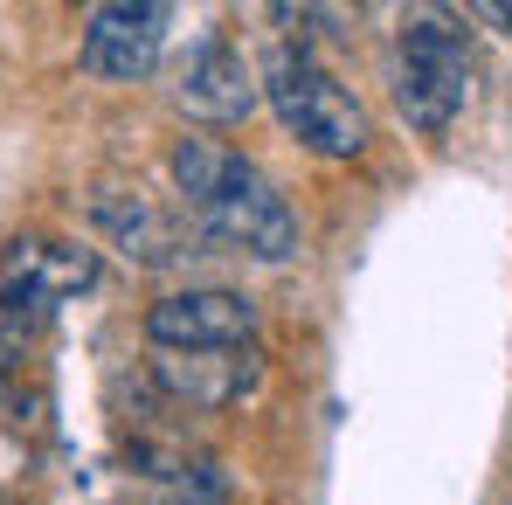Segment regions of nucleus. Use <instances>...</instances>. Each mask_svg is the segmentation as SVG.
I'll return each instance as SVG.
<instances>
[{
  "label": "nucleus",
  "instance_id": "obj_1",
  "mask_svg": "<svg viewBox=\"0 0 512 505\" xmlns=\"http://www.w3.org/2000/svg\"><path fill=\"white\" fill-rule=\"evenodd\" d=\"M263 97H270L277 125H284L305 153H319V160H360L367 139H374L360 97H353L326 63H312L305 49H277V56H270Z\"/></svg>",
  "mask_w": 512,
  "mask_h": 505
},
{
  "label": "nucleus",
  "instance_id": "obj_2",
  "mask_svg": "<svg viewBox=\"0 0 512 505\" xmlns=\"http://www.w3.org/2000/svg\"><path fill=\"white\" fill-rule=\"evenodd\" d=\"M464 97H471V42H464V28L443 21V14H416L402 28V63H395V104H402V118L423 139H443L457 125Z\"/></svg>",
  "mask_w": 512,
  "mask_h": 505
},
{
  "label": "nucleus",
  "instance_id": "obj_3",
  "mask_svg": "<svg viewBox=\"0 0 512 505\" xmlns=\"http://www.w3.org/2000/svg\"><path fill=\"white\" fill-rule=\"evenodd\" d=\"M256 305L243 291L222 284H194V291H167L146 305V339L153 353H222V346H250Z\"/></svg>",
  "mask_w": 512,
  "mask_h": 505
},
{
  "label": "nucleus",
  "instance_id": "obj_4",
  "mask_svg": "<svg viewBox=\"0 0 512 505\" xmlns=\"http://www.w3.org/2000/svg\"><path fill=\"white\" fill-rule=\"evenodd\" d=\"M167 21L173 7H160V0H104L84 14L77 56L97 84H139V77H153V63L167 49Z\"/></svg>",
  "mask_w": 512,
  "mask_h": 505
},
{
  "label": "nucleus",
  "instance_id": "obj_5",
  "mask_svg": "<svg viewBox=\"0 0 512 505\" xmlns=\"http://www.w3.org/2000/svg\"><path fill=\"white\" fill-rule=\"evenodd\" d=\"M194 229H201V243H222V250L256 256V263H291L298 256V215H291V201L263 173H256L250 187H236L229 201L201 208Z\"/></svg>",
  "mask_w": 512,
  "mask_h": 505
},
{
  "label": "nucleus",
  "instance_id": "obj_6",
  "mask_svg": "<svg viewBox=\"0 0 512 505\" xmlns=\"http://www.w3.org/2000/svg\"><path fill=\"white\" fill-rule=\"evenodd\" d=\"M97 284V250L90 243H56V236H21L0 256V305L7 312H49Z\"/></svg>",
  "mask_w": 512,
  "mask_h": 505
},
{
  "label": "nucleus",
  "instance_id": "obj_7",
  "mask_svg": "<svg viewBox=\"0 0 512 505\" xmlns=\"http://www.w3.org/2000/svg\"><path fill=\"white\" fill-rule=\"evenodd\" d=\"M173 104L201 125H243L256 111V77L243 63V49L229 42H194L187 63H180V84H173Z\"/></svg>",
  "mask_w": 512,
  "mask_h": 505
},
{
  "label": "nucleus",
  "instance_id": "obj_8",
  "mask_svg": "<svg viewBox=\"0 0 512 505\" xmlns=\"http://www.w3.org/2000/svg\"><path fill=\"white\" fill-rule=\"evenodd\" d=\"M90 222L104 229L111 250H125L132 263H180V256H194L187 243L201 236V229H187L180 215H167L160 201H146V194H118V187L90 201Z\"/></svg>",
  "mask_w": 512,
  "mask_h": 505
},
{
  "label": "nucleus",
  "instance_id": "obj_9",
  "mask_svg": "<svg viewBox=\"0 0 512 505\" xmlns=\"http://www.w3.org/2000/svg\"><path fill=\"white\" fill-rule=\"evenodd\" d=\"M160 388L187 409H229L256 388V353L250 346H222V353H160L153 360Z\"/></svg>",
  "mask_w": 512,
  "mask_h": 505
},
{
  "label": "nucleus",
  "instance_id": "obj_10",
  "mask_svg": "<svg viewBox=\"0 0 512 505\" xmlns=\"http://www.w3.org/2000/svg\"><path fill=\"white\" fill-rule=\"evenodd\" d=\"M167 167H173V187H180L187 215L229 201L236 187H250V180H256V160H250V153H236L229 139H180Z\"/></svg>",
  "mask_w": 512,
  "mask_h": 505
},
{
  "label": "nucleus",
  "instance_id": "obj_11",
  "mask_svg": "<svg viewBox=\"0 0 512 505\" xmlns=\"http://www.w3.org/2000/svg\"><path fill=\"white\" fill-rule=\"evenodd\" d=\"M471 14H478V21H492V28H506V35H512V0H478Z\"/></svg>",
  "mask_w": 512,
  "mask_h": 505
},
{
  "label": "nucleus",
  "instance_id": "obj_12",
  "mask_svg": "<svg viewBox=\"0 0 512 505\" xmlns=\"http://www.w3.org/2000/svg\"><path fill=\"white\" fill-rule=\"evenodd\" d=\"M0 409H7V367H0Z\"/></svg>",
  "mask_w": 512,
  "mask_h": 505
}]
</instances>
